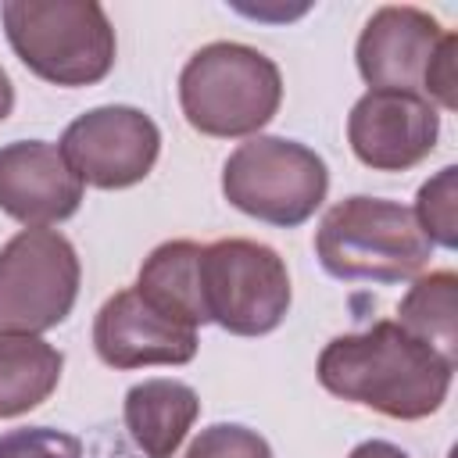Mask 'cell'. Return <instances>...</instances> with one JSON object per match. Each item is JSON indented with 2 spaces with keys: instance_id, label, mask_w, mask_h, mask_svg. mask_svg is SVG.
<instances>
[{
  "instance_id": "obj_1",
  "label": "cell",
  "mask_w": 458,
  "mask_h": 458,
  "mask_svg": "<svg viewBox=\"0 0 458 458\" xmlns=\"http://www.w3.org/2000/svg\"><path fill=\"white\" fill-rule=\"evenodd\" d=\"M315 372L333 397L386 419L415 422L447 401L454 361L397 322H372L361 333L333 336L322 347Z\"/></svg>"
},
{
  "instance_id": "obj_2",
  "label": "cell",
  "mask_w": 458,
  "mask_h": 458,
  "mask_svg": "<svg viewBox=\"0 0 458 458\" xmlns=\"http://www.w3.org/2000/svg\"><path fill=\"white\" fill-rule=\"evenodd\" d=\"M283 104V75L272 57L247 43H208L179 72L182 118L215 140L254 136Z\"/></svg>"
},
{
  "instance_id": "obj_3",
  "label": "cell",
  "mask_w": 458,
  "mask_h": 458,
  "mask_svg": "<svg viewBox=\"0 0 458 458\" xmlns=\"http://www.w3.org/2000/svg\"><path fill=\"white\" fill-rule=\"evenodd\" d=\"M4 32L18 61L54 86H93L114 68V29L97 0H7Z\"/></svg>"
},
{
  "instance_id": "obj_4",
  "label": "cell",
  "mask_w": 458,
  "mask_h": 458,
  "mask_svg": "<svg viewBox=\"0 0 458 458\" xmlns=\"http://www.w3.org/2000/svg\"><path fill=\"white\" fill-rule=\"evenodd\" d=\"M433 243L422 236L411 208L383 197H347L333 204L315 233L322 268L347 283H404L429 261Z\"/></svg>"
},
{
  "instance_id": "obj_5",
  "label": "cell",
  "mask_w": 458,
  "mask_h": 458,
  "mask_svg": "<svg viewBox=\"0 0 458 458\" xmlns=\"http://www.w3.org/2000/svg\"><path fill=\"white\" fill-rule=\"evenodd\" d=\"M329 190L326 161L286 136H250L222 165L225 200L268 225L293 229L308 222Z\"/></svg>"
},
{
  "instance_id": "obj_6",
  "label": "cell",
  "mask_w": 458,
  "mask_h": 458,
  "mask_svg": "<svg viewBox=\"0 0 458 458\" xmlns=\"http://www.w3.org/2000/svg\"><path fill=\"white\" fill-rule=\"evenodd\" d=\"M197 272L208 322L233 336H265L290 311V272L268 243L215 240L200 250Z\"/></svg>"
},
{
  "instance_id": "obj_7",
  "label": "cell",
  "mask_w": 458,
  "mask_h": 458,
  "mask_svg": "<svg viewBox=\"0 0 458 458\" xmlns=\"http://www.w3.org/2000/svg\"><path fill=\"white\" fill-rule=\"evenodd\" d=\"M79 254L57 229H21L0 247V329L47 333L79 297Z\"/></svg>"
},
{
  "instance_id": "obj_8",
  "label": "cell",
  "mask_w": 458,
  "mask_h": 458,
  "mask_svg": "<svg viewBox=\"0 0 458 458\" xmlns=\"http://www.w3.org/2000/svg\"><path fill=\"white\" fill-rule=\"evenodd\" d=\"M61 154L82 186L125 190L150 175L161 154V132L140 107L104 104L64 129Z\"/></svg>"
},
{
  "instance_id": "obj_9",
  "label": "cell",
  "mask_w": 458,
  "mask_h": 458,
  "mask_svg": "<svg viewBox=\"0 0 458 458\" xmlns=\"http://www.w3.org/2000/svg\"><path fill=\"white\" fill-rule=\"evenodd\" d=\"M440 136V114L426 97L369 89L347 114V143L372 172H408L426 161Z\"/></svg>"
},
{
  "instance_id": "obj_10",
  "label": "cell",
  "mask_w": 458,
  "mask_h": 458,
  "mask_svg": "<svg viewBox=\"0 0 458 458\" xmlns=\"http://www.w3.org/2000/svg\"><path fill=\"white\" fill-rule=\"evenodd\" d=\"M440 21L411 4H386L379 7L354 47V61L361 79L372 89H390V93H426V75L429 64L444 43Z\"/></svg>"
},
{
  "instance_id": "obj_11",
  "label": "cell",
  "mask_w": 458,
  "mask_h": 458,
  "mask_svg": "<svg viewBox=\"0 0 458 458\" xmlns=\"http://www.w3.org/2000/svg\"><path fill=\"white\" fill-rule=\"evenodd\" d=\"M82 204V182L61 147L47 140H14L0 147V211L25 229H47L72 218Z\"/></svg>"
},
{
  "instance_id": "obj_12",
  "label": "cell",
  "mask_w": 458,
  "mask_h": 458,
  "mask_svg": "<svg viewBox=\"0 0 458 458\" xmlns=\"http://www.w3.org/2000/svg\"><path fill=\"white\" fill-rule=\"evenodd\" d=\"M93 347L111 369L186 365L197 354V329L172 322L129 286L100 304L93 318Z\"/></svg>"
},
{
  "instance_id": "obj_13",
  "label": "cell",
  "mask_w": 458,
  "mask_h": 458,
  "mask_svg": "<svg viewBox=\"0 0 458 458\" xmlns=\"http://www.w3.org/2000/svg\"><path fill=\"white\" fill-rule=\"evenodd\" d=\"M122 415L143 458H172L200 415V397L179 379H143L129 386Z\"/></svg>"
},
{
  "instance_id": "obj_14",
  "label": "cell",
  "mask_w": 458,
  "mask_h": 458,
  "mask_svg": "<svg viewBox=\"0 0 458 458\" xmlns=\"http://www.w3.org/2000/svg\"><path fill=\"white\" fill-rule=\"evenodd\" d=\"M200 250L204 247L193 240H168L147 254L136 276V293L186 329H197L208 322V311L200 301V272H197Z\"/></svg>"
},
{
  "instance_id": "obj_15",
  "label": "cell",
  "mask_w": 458,
  "mask_h": 458,
  "mask_svg": "<svg viewBox=\"0 0 458 458\" xmlns=\"http://www.w3.org/2000/svg\"><path fill=\"white\" fill-rule=\"evenodd\" d=\"M64 354L36 333L0 329V419L39 408L61 383Z\"/></svg>"
},
{
  "instance_id": "obj_16",
  "label": "cell",
  "mask_w": 458,
  "mask_h": 458,
  "mask_svg": "<svg viewBox=\"0 0 458 458\" xmlns=\"http://www.w3.org/2000/svg\"><path fill=\"white\" fill-rule=\"evenodd\" d=\"M458 276L451 268L419 276L397 304V326L454 361L458 354V315H454Z\"/></svg>"
},
{
  "instance_id": "obj_17",
  "label": "cell",
  "mask_w": 458,
  "mask_h": 458,
  "mask_svg": "<svg viewBox=\"0 0 458 458\" xmlns=\"http://www.w3.org/2000/svg\"><path fill=\"white\" fill-rule=\"evenodd\" d=\"M411 215L433 247H444V250L458 247V168L454 165L440 168L429 182L419 186Z\"/></svg>"
},
{
  "instance_id": "obj_18",
  "label": "cell",
  "mask_w": 458,
  "mask_h": 458,
  "mask_svg": "<svg viewBox=\"0 0 458 458\" xmlns=\"http://www.w3.org/2000/svg\"><path fill=\"white\" fill-rule=\"evenodd\" d=\"M182 458H272V447L261 433L240 422H215L193 437Z\"/></svg>"
},
{
  "instance_id": "obj_19",
  "label": "cell",
  "mask_w": 458,
  "mask_h": 458,
  "mask_svg": "<svg viewBox=\"0 0 458 458\" xmlns=\"http://www.w3.org/2000/svg\"><path fill=\"white\" fill-rule=\"evenodd\" d=\"M0 458H82V440L50 426L11 429L0 437Z\"/></svg>"
},
{
  "instance_id": "obj_20",
  "label": "cell",
  "mask_w": 458,
  "mask_h": 458,
  "mask_svg": "<svg viewBox=\"0 0 458 458\" xmlns=\"http://www.w3.org/2000/svg\"><path fill=\"white\" fill-rule=\"evenodd\" d=\"M347 458H408V454L390 440H361Z\"/></svg>"
},
{
  "instance_id": "obj_21",
  "label": "cell",
  "mask_w": 458,
  "mask_h": 458,
  "mask_svg": "<svg viewBox=\"0 0 458 458\" xmlns=\"http://www.w3.org/2000/svg\"><path fill=\"white\" fill-rule=\"evenodd\" d=\"M11 107H14V86H11L7 72L0 68V122L11 114Z\"/></svg>"
}]
</instances>
